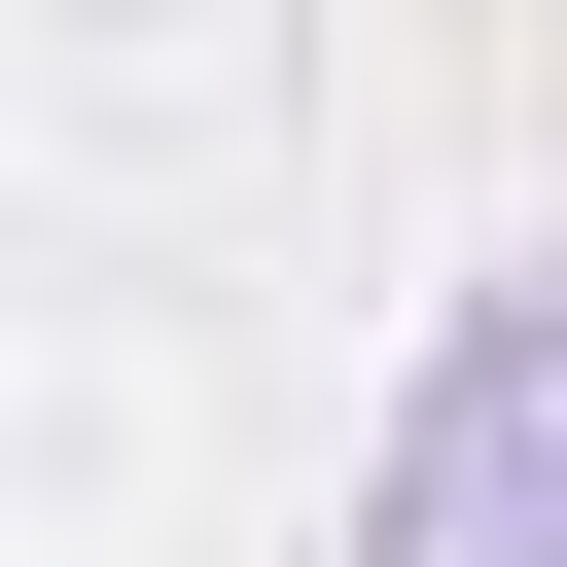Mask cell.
<instances>
[{
    "label": "cell",
    "instance_id": "obj_1",
    "mask_svg": "<svg viewBox=\"0 0 567 567\" xmlns=\"http://www.w3.org/2000/svg\"><path fill=\"white\" fill-rule=\"evenodd\" d=\"M354 567H567V248L425 319V390L354 461Z\"/></svg>",
    "mask_w": 567,
    "mask_h": 567
}]
</instances>
